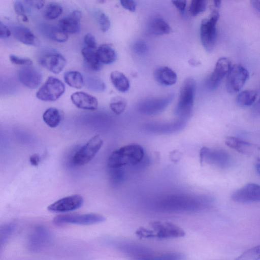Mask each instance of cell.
<instances>
[{
  "instance_id": "1",
  "label": "cell",
  "mask_w": 260,
  "mask_h": 260,
  "mask_svg": "<svg viewBox=\"0 0 260 260\" xmlns=\"http://www.w3.org/2000/svg\"><path fill=\"white\" fill-rule=\"evenodd\" d=\"M136 235L141 239L164 240L184 237V231L174 223L166 221H154L140 227Z\"/></svg>"
},
{
  "instance_id": "2",
  "label": "cell",
  "mask_w": 260,
  "mask_h": 260,
  "mask_svg": "<svg viewBox=\"0 0 260 260\" xmlns=\"http://www.w3.org/2000/svg\"><path fill=\"white\" fill-rule=\"evenodd\" d=\"M144 156L143 148L139 144H131L113 151L108 158L107 164L111 169H119L125 166L136 165Z\"/></svg>"
},
{
  "instance_id": "3",
  "label": "cell",
  "mask_w": 260,
  "mask_h": 260,
  "mask_svg": "<svg viewBox=\"0 0 260 260\" xmlns=\"http://www.w3.org/2000/svg\"><path fill=\"white\" fill-rule=\"evenodd\" d=\"M196 90L195 80L191 78L186 79L183 82L179 92L175 114L180 118H187L192 111Z\"/></svg>"
},
{
  "instance_id": "4",
  "label": "cell",
  "mask_w": 260,
  "mask_h": 260,
  "mask_svg": "<svg viewBox=\"0 0 260 260\" xmlns=\"http://www.w3.org/2000/svg\"><path fill=\"white\" fill-rule=\"evenodd\" d=\"M219 16L218 9H215L209 18L203 19L201 23V40L203 47L208 52L212 51L215 46L217 39L216 25Z\"/></svg>"
},
{
  "instance_id": "5",
  "label": "cell",
  "mask_w": 260,
  "mask_h": 260,
  "mask_svg": "<svg viewBox=\"0 0 260 260\" xmlns=\"http://www.w3.org/2000/svg\"><path fill=\"white\" fill-rule=\"evenodd\" d=\"M103 144L100 135L92 137L85 145L74 154L72 161L76 166H83L88 164L96 155Z\"/></svg>"
},
{
  "instance_id": "6",
  "label": "cell",
  "mask_w": 260,
  "mask_h": 260,
  "mask_svg": "<svg viewBox=\"0 0 260 260\" xmlns=\"http://www.w3.org/2000/svg\"><path fill=\"white\" fill-rule=\"evenodd\" d=\"M64 91L65 86L61 81L49 77L36 92V97L41 101L53 102L58 99Z\"/></svg>"
},
{
  "instance_id": "7",
  "label": "cell",
  "mask_w": 260,
  "mask_h": 260,
  "mask_svg": "<svg viewBox=\"0 0 260 260\" xmlns=\"http://www.w3.org/2000/svg\"><path fill=\"white\" fill-rule=\"evenodd\" d=\"M249 77L247 70L241 64L232 66L226 79L227 91L232 94L239 92L243 87Z\"/></svg>"
},
{
  "instance_id": "8",
  "label": "cell",
  "mask_w": 260,
  "mask_h": 260,
  "mask_svg": "<svg viewBox=\"0 0 260 260\" xmlns=\"http://www.w3.org/2000/svg\"><path fill=\"white\" fill-rule=\"evenodd\" d=\"M105 220V217L102 215L88 213L59 215L53 218V222L56 224L90 225L104 222Z\"/></svg>"
},
{
  "instance_id": "9",
  "label": "cell",
  "mask_w": 260,
  "mask_h": 260,
  "mask_svg": "<svg viewBox=\"0 0 260 260\" xmlns=\"http://www.w3.org/2000/svg\"><path fill=\"white\" fill-rule=\"evenodd\" d=\"M232 67L230 60L222 57L217 61L214 70L206 82L207 88L213 90L218 87L223 78L226 76Z\"/></svg>"
},
{
  "instance_id": "10",
  "label": "cell",
  "mask_w": 260,
  "mask_h": 260,
  "mask_svg": "<svg viewBox=\"0 0 260 260\" xmlns=\"http://www.w3.org/2000/svg\"><path fill=\"white\" fill-rule=\"evenodd\" d=\"M200 160L202 165L206 162L223 168L229 164L230 157L228 153L224 150L212 149L204 147L200 150Z\"/></svg>"
},
{
  "instance_id": "11",
  "label": "cell",
  "mask_w": 260,
  "mask_h": 260,
  "mask_svg": "<svg viewBox=\"0 0 260 260\" xmlns=\"http://www.w3.org/2000/svg\"><path fill=\"white\" fill-rule=\"evenodd\" d=\"M173 97V94H169L163 97L145 99L139 104V110L148 115L158 113L168 106Z\"/></svg>"
},
{
  "instance_id": "12",
  "label": "cell",
  "mask_w": 260,
  "mask_h": 260,
  "mask_svg": "<svg viewBox=\"0 0 260 260\" xmlns=\"http://www.w3.org/2000/svg\"><path fill=\"white\" fill-rule=\"evenodd\" d=\"M231 197L234 201L240 203L260 202V185L248 183L235 190Z\"/></svg>"
},
{
  "instance_id": "13",
  "label": "cell",
  "mask_w": 260,
  "mask_h": 260,
  "mask_svg": "<svg viewBox=\"0 0 260 260\" xmlns=\"http://www.w3.org/2000/svg\"><path fill=\"white\" fill-rule=\"evenodd\" d=\"M225 144L239 153L252 157L260 161V146L233 137H228Z\"/></svg>"
},
{
  "instance_id": "14",
  "label": "cell",
  "mask_w": 260,
  "mask_h": 260,
  "mask_svg": "<svg viewBox=\"0 0 260 260\" xmlns=\"http://www.w3.org/2000/svg\"><path fill=\"white\" fill-rule=\"evenodd\" d=\"M83 199L79 194H74L61 198L49 205L47 209L53 212H66L80 208L83 204Z\"/></svg>"
},
{
  "instance_id": "15",
  "label": "cell",
  "mask_w": 260,
  "mask_h": 260,
  "mask_svg": "<svg viewBox=\"0 0 260 260\" xmlns=\"http://www.w3.org/2000/svg\"><path fill=\"white\" fill-rule=\"evenodd\" d=\"M40 63L54 74L59 73L66 64L65 58L56 52H49L42 55L39 59Z\"/></svg>"
},
{
  "instance_id": "16",
  "label": "cell",
  "mask_w": 260,
  "mask_h": 260,
  "mask_svg": "<svg viewBox=\"0 0 260 260\" xmlns=\"http://www.w3.org/2000/svg\"><path fill=\"white\" fill-rule=\"evenodd\" d=\"M18 77L22 84L31 89L38 87L42 80L41 73L29 66L20 69L18 73Z\"/></svg>"
},
{
  "instance_id": "17",
  "label": "cell",
  "mask_w": 260,
  "mask_h": 260,
  "mask_svg": "<svg viewBox=\"0 0 260 260\" xmlns=\"http://www.w3.org/2000/svg\"><path fill=\"white\" fill-rule=\"evenodd\" d=\"M73 103L78 108L94 110L98 106V101L94 96L83 91H77L71 95Z\"/></svg>"
},
{
  "instance_id": "18",
  "label": "cell",
  "mask_w": 260,
  "mask_h": 260,
  "mask_svg": "<svg viewBox=\"0 0 260 260\" xmlns=\"http://www.w3.org/2000/svg\"><path fill=\"white\" fill-rule=\"evenodd\" d=\"M81 18V12L75 10L59 21V27L67 34L78 32L80 29Z\"/></svg>"
},
{
  "instance_id": "19",
  "label": "cell",
  "mask_w": 260,
  "mask_h": 260,
  "mask_svg": "<svg viewBox=\"0 0 260 260\" xmlns=\"http://www.w3.org/2000/svg\"><path fill=\"white\" fill-rule=\"evenodd\" d=\"M11 30L14 37L22 43L27 45H36L38 40L33 32L22 25H13Z\"/></svg>"
},
{
  "instance_id": "20",
  "label": "cell",
  "mask_w": 260,
  "mask_h": 260,
  "mask_svg": "<svg viewBox=\"0 0 260 260\" xmlns=\"http://www.w3.org/2000/svg\"><path fill=\"white\" fill-rule=\"evenodd\" d=\"M155 80L160 84L164 86H171L175 84L177 76L176 73L168 67H160L154 72Z\"/></svg>"
},
{
  "instance_id": "21",
  "label": "cell",
  "mask_w": 260,
  "mask_h": 260,
  "mask_svg": "<svg viewBox=\"0 0 260 260\" xmlns=\"http://www.w3.org/2000/svg\"><path fill=\"white\" fill-rule=\"evenodd\" d=\"M49 239L48 231L43 227H37L29 237L28 244L33 250L42 248Z\"/></svg>"
},
{
  "instance_id": "22",
  "label": "cell",
  "mask_w": 260,
  "mask_h": 260,
  "mask_svg": "<svg viewBox=\"0 0 260 260\" xmlns=\"http://www.w3.org/2000/svg\"><path fill=\"white\" fill-rule=\"evenodd\" d=\"M41 30L45 36L58 42H65L68 39L66 32L54 25L44 24L42 25Z\"/></svg>"
},
{
  "instance_id": "23",
  "label": "cell",
  "mask_w": 260,
  "mask_h": 260,
  "mask_svg": "<svg viewBox=\"0 0 260 260\" xmlns=\"http://www.w3.org/2000/svg\"><path fill=\"white\" fill-rule=\"evenodd\" d=\"M81 54L88 67L92 70L98 71L102 68V63L97 55L96 50L85 47L81 50Z\"/></svg>"
},
{
  "instance_id": "24",
  "label": "cell",
  "mask_w": 260,
  "mask_h": 260,
  "mask_svg": "<svg viewBox=\"0 0 260 260\" xmlns=\"http://www.w3.org/2000/svg\"><path fill=\"white\" fill-rule=\"evenodd\" d=\"M149 31L155 35L168 34L171 31V28L169 24L160 17H155L150 21L149 24Z\"/></svg>"
},
{
  "instance_id": "25",
  "label": "cell",
  "mask_w": 260,
  "mask_h": 260,
  "mask_svg": "<svg viewBox=\"0 0 260 260\" xmlns=\"http://www.w3.org/2000/svg\"><path fill=\"white\" fill-rule=\"evenodd\" d=\"M99 59L102 63L111 64L116 59V53L115 50L108 44H103L96 50Z\"/></svg>"
},
{
  "instance_id": "26",
  "label": "cell",
  "mask_w": 260,
  "mask_h": 260,
  "mask_svg": "<svg viewBox=\"0 0 260 260\" xmlns=\"http://www.w3.org/2000/svg\"><path fill=\"white\" fill-rule=\"evenodd\" d=\"M110 79L113 86L119 91L125 92L129 89V80L122 73L117 71L112 72Z\"/></svg>"
},
{
  "instance_id": "27",
  "label": "cell",
  "mask_w": 260,
  "mask_h": 260,
  "mask_svg": "<svg viewBox=\"0 0 260 260\" xmlns=\"http://www.w3.org/2000/svg\"><path fill=\"white\" fill-rule=\"evenodd\" d=\"M43 119L48 126L54 128L59 124L61 119V115L58 109L51 107L44 112L43 115Z\"/></svg>"
},
{
  "instance_id": "28",
  "label": "cell",
  "mask_w": 260,
  "mask_h": 260,
  "mask_svg": "<svg viewBox=\"0 0 260 260\" xmlns=\"http://www.w3.org/2000/svg\"><path fill=\"white\" fill-rule=\"evenodd\" d=\"M64 80L70 86L75 88H81L84 84V80L82 74L76 71L66 72L63 75Z\"/></svg>"
},
{
  "instance_id": "29",
  "label": "cell",
  "mask_w": 260,
  "mask_h": 260,
  "mask_svg": "<svg viewBox=\"0 0 260 260\" xmlns=\"http://www.w3.org/2000/svg\"><path fill=\"white\" fill-rule=\"evenodd\" d=\"M257 95V92L255 90H243L238 94L236 101L240 106H249L254 103Z\"/></svg>"
},
{
  "instance_id": "30",
  "label": "cell",
  "mask_w": 260,
  "mask_h": 260,
  "mask_svg": "<svg viewBox=\"0 0 260 260\" xmlns=\"http://www.w3.org/2000/svg\"><path fill=\"white\" fill-rule=\"evenodd\" d=\"M62 12V8L57 3H50L47 5L44 11V16L49 19L58 18Z\"/></svg>"
},
{
  "instance_id": "31",
  "label": "cell",
  "mask_w": 260,
  "mask_h": 260,
  "mask_svg": "<svg viewBox=\"0 0 260 260\" xmlns=\"http://www.w3.org/2000/svg\"><path fill=\"white\" fill-rule=\"evenodd\" d=\"M84 82L87 88L91 90L102 92L106 89L105 84L99 78L90 76H87Z\"/></svg>"
},
{
  "instance_id": "32",
  "label": "cell",
  "mask_w": 260,
  "mask_h": 260,
  "mask_svg": "<svg viewBox=\"0 0 260 260\" xmlns=\"http://www.w3.org/2000/svg\"><path fill=\"white\" fill-rule=\"evenodd\" d=\"M260 244L244 251L235 260H259Z\"/></svg>"
},
{
  "instance_id": "33",
  "label": "cell",
  "mask_w": 260,
  "mask_h": 260,
  "mask_svg": "<svg viewBox=\"0 0 260 260\" xmlns=\"http://www.w3.org/2000/svg\"><path fill=\"white\" fill-rule=\"evenodd\" d=\"M126 100L121 96H117L113 98L110 103L111 110L116 114L122 113L126 107Z\"/></svg>"
},
{
  "instance_id": "34",
  "label": "cell",
  "mask_w": 260,
  "mask_h": 260,
  "mask_svg": "<svg viewBox=\"0 0 260 260\" xmlns=\"http://www.w3.org/2000/svg\"><path fill=\"white\" fill-rule=\"evenodd\" d=\"M207 2L205 0H192L189 7L188 11L191 16H196L205 11Z\"/></svg>"
},
{
  "instance_id": "35",
  "label": "cell",
  "mask_w": 260,
  "mask_h": 260,
  "mask_svg": "<svg viewBox=\"0 0 260 260\" xmlns=\"http://www.w3.org/2000/svg\"><path fill=\"white\" fill-rule=\"evenodd\" d=\"M98 22L101 29L107 31L110 27V21L108 16L103 12H99L96 16Z\"/></svg>"
},
{
  "instance_id": "36",
  "label": "cell",
  "mask_w": 260,
  "mask_h": 260,
  "mask_svg": "<svg viewBox=\"0 0 260 260\" xmlns=\"http://www.w3.org/2000/svg\"><path fill=\"white\" fill-rule=\"evenodd\" d=\"M133 50L139 55H143L147 52L148 47L146 43L143 40H138L133 45Z\"/></svg>"
},
{
  "instance_id": "37",
  "label": "cell",
  "mask_w": 260,
  "mask_h": 260,
  "mask_svg": "<svg viewBox=\"0 0 260 260\" xmlns=\"http://www.w3.org/2000/svg\"><path fill=\"white\" fill-rule=\"evenodd\" d=\"M15 228L13 224H8L4 225L1 228V242H5L8 238L9 236L12 234Z\"/></svg>"
},
{
  "instance_id": "38",
  "label": "cell",
  "mask_w": 260,
  "mask_h": 260,
  "mask_svg": "<svg viewBox=\"0 0 260 260\" xmlns=\"http://www.w3.org/2000/svg\"><path fill=\"white\" fill-rule=\"evenodd\" d=\"M14 9L16 13L21 17L24 21H27V18L25 14V9L23 3L20 1H15L14 2Z\"/></svg>"
},
{
  "instance_id": "39",
  "label": "cell",
  "mask_w": 260,
  "mask_h": 260,
  "mask_svg": "<svg viewBox=\"0 0 260 260\" xmlns=\"http://www.w3.org/2000/svg\"><path fill=\"white\" fill-rule=\"evenodd\" d=\"M10 61L15 64L30 66L32 64V60L27 57H22L16 55L11 54L9 56Z\"/></svg>"
},
{
  "instance_id": "40",
  "label": "cell",
  "mask_w": 260,
  "mask_h": 260,
  "mask_svg": "<svg viewBox=\"0 0 260 260\" xmlns=\"http://www.w3.org/2000/svg\"><path fill=\"white\" fill-rule=\"evenodd\" d=\"M84 42L86 47L95 49L96 48V42L94 37L90 33H88L84 37Z\"/></svg>"
},
{
  "instance_id": "41",
  "label": "cell",
  "mask_w": 260,
  "mask_h": 260,
  "mask_svg": "<svg viewBox=\"0 0 260 260\" xmlns=\"http://www.w3.org/2000/svg\"><path fill=\"white\" fill-rule=\"evenodd\" d=\"M121 5L125 9L132 12H135L136 9V3L134 1H120Z\"/></svg>"
},
{
  "instance_id": "42",
  "label": "cell",
  "mask_w": 260,
  "mask_h": 260,
  "mask_svg": "<svg viewBox=\"0 0 260 260\" xmlns=\"http://www.w3.org/2000/svg\"><path fill=\"white\" fill-rule=\"evenodd\" d=\"M11 30L2 22H0V38L5 39L9 37Z\"/></svg>"
},
{
  "instance_id": "43",
  "label": "cell",
  "mask_w": 260,
  "mask_h": 260,
  "mask_svg": "<svg viewBox=\"0 0 260 260\" xmlns=\"http://www.w3.org/2000/svg\"><path fill=\"white\" fill-rule=\"evenodd\" d=\"M172 2L180 12L183 13L184 12L186 5V1H174Z\"/></svg>"
},
{
  "instance_id": "44",
  "label": "cell",
  "mask_w": 260,
  "mask_h": 260,
  "mask_svg": "<svg viewBox=\"0 0 260 260\" xmlns=\"http://www.w3.org/2000/svg\"><path fill=\"white\" fill-rule=\"evenodd\" d=\"M24 2L38 9H41L44 5V2L43 1H26Z\"/></svg>"
},
{
  "instance_id": "45",
  "label": "cell",
  "mask_w": 260,
  "mask_h": 260,
  "mask_svg": "<svg viewBox=\"0 0 260 260\" xmlns=\"http://www.w3.org/2000/svg\"><path fill=\"white\" fill-rule=\"evenodd\" d=\"M29 161L33 166H37L40 161V156L37 153H34L29 157Z\"/></svg>"
},
{
  "instance_id": "46",
  "label": "cell",
  "mask_w": 260,
  "mask_h": 260,
  "mask_svg": "<svg viewBox=\"0 0 260 260\" xmlns=\"http://www.w3.org/2000/svg\"><path fill=\"white\" fill-rule=\"evenodd\" d=\"M252 112L254 115L260 116V98L253 105Z\"/></svg>"
},
{
  "instance_id": "47",
  "label": "cell",
  "mask_w": 260,
  "mask_h": 260,
  "mask_svg": "<svg viewBox=\"0 0 260 260\" xmlns=\"http://www.w3.org/2000/svg\"><path fill=\"white\" fill-rule=\"evenodd\" d=\"M250 3L253 9L260 13V1H251Z\"/></svg>"
},
{
  "instance_id": "48",
  "label": "cell",
  "mask_w": 260,
  "mask_h": 260,
  "mask_svg": "<svg viewBox=\"0 0 260 260\" xmlns=\"http://www.w3.org/2000/svg\"><path fill=\"white\" fill-rule=\"evenodd\" d=\"M190 65L193 66H197L200 64V62L194 59H191L188 61Z\"/></svg>"
},
{
  "instance_id": "49",
  "label": "cell",
  "mask_w": 260,
  "mask_h": 260,
  "mask_svg": "<svg viewBox=\"0 0 260 260\" xmlns=\"http://www.w3.org/2000/svg\"><path fill=\"white\" fill-rule=\"evenodd\" d=\"M214 8L215 9H218L220 8L221 6V2L220 1H213Z\"/></svg>"
},
{
  "instance_id": "50",
  "label": "cell",
  "mask_w": 260,
  "mask_h": 260,
  "mask_svg": "<svg viewBox=\"0 0 260 260\" xmlns=\"http://www.w3.org/2000/svg\"><path fill=\"white\" fill-rule=\"evenodd\" d=\"M255 169L257 173L260 175V164H257L256 165Z\"/></svg>"
}]
</instances>
